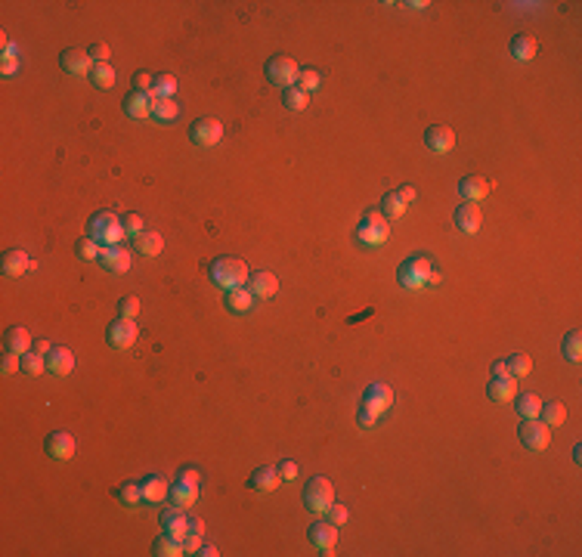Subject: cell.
<instances>
[{
	"label": "cell",
	"mask_w": 582,
	"mask_h": 557,
	"mask_svg": "<svg viewBox=\"0 0 582 557\" xmlns=\"http://www.w3.org/2000/svg\"><path fill=\"white\" fill-rule=\"evenodd\" d=\"M208 276H211V282L217 285V288H239V285L248 282V267L245 260H239V257H217V260H211V267H208Z\"/></svg>",
	"instance_id": "6da1fadb"
},
{
	"label": "cell",
	"mask_w": 582,
	"mask_h": 557,
	"mask_svg": "<svg viewBox=\"0 0 582 557\" xmlns=\"http://www.w3.org/2000/svg\"><path fill=\"white\" fill-rule=\"evenodd\" d=\"M391 403H393V390L387 387L384 381H375V384H369L365 387V394H363V409H359V424L363 427H372L378 421V415L384 409H391Z\"/></svg>",
	"instance_id": "7a4b0ae2"
},
{
	"label": "cell",
	"mask_w": 582,
	"mask_h": 557,
	"mask_svg": "<svg viewBox=\"0 0 582 557\" xmlns=\"http://www.w3.org/2000/svg\"><path fill=\"white\" fill-rule=\"evenodd\" d=\"M87 235L90 239H96L103 248H109V245H118L121 239H124V226H121V217L118 214H112V211H96L90 217V223H87Z\"/></svg>",
	"instance_id": "3957f363"
},
{
	"label": "cell",
	"mask_w": 582,
	"mask_h": 557,
	"mask_svg": "<svg viewBox=\"0 0 582 557\" xmlns=\"http://www.w3.org/2000/svg\"><path fill=\"white\" fill-rule=\"evenodd\" d=\"M198 480H202V474L196 468H183L168 487V498L180 508H192L198 502Z\"/></svg>",
	"instance_id": "277c9868"
},
{
	"label": "cell",
	"mask_w": 582,
	"mask_h": 557,
	"mask_svg": "<svg viewBox=\"0 0 582 557\" xmlns=\"http://www.w3.org/2000/svg\"><path fill=\"white\" fill-rule=\"evenodd\" d=\"M430 273H434V267H430V257L428 254H412L406 257L403 263H400L397 269V278L403 288H421V285H428Z\"/></svg>",
	"instance_id": "5b68a950"
},
{
	"label": "cell",
	"mask_w": 582,
	"mask_h": 557,
	"mask_svg": "<svg viewBox=\"0 0 582 557\" xmlns=\"http://www.w3.org/2000/svg\"><path fill=\"white\" fill-rule=\"evenodd\" d=\"M332 502H335V487L328 477H313V480H307V487H304V508L307 511L326 514Z\"/></svg>",
	"instance_id": "8992f818"
},
{
	"label": "cell",
	"mask_w": 582,
	"mask_h": 557,
	"mask_svg": "<svg viewBox=\"0 0 582 557\" xmlns=\"http://www.w3.org/2000/svg\"><path fill=\"white\" fill-rule=\"evenodd\" d=\"M387 235H391V223H387L378 211H365V217L359 220L356 239L363 242V245H384Z\"/></svg>",
	"instance_id": "52a82bcc"
},
{
	"label": "cell",
	"mask_w": 582,
	"mask_h": 557,
	"mask_svg": "<svg viewBox=\"0 0 582 557\" xmlns=\"http://www.w3.org/2000/svg\"><path fill=\"white\" fill-rule=\"evenodd\" d=\"M521 443L530 449V452H545L551 443V427L542 424L536 418H523L521 424Z\"/></svg>",
	"instance_id": "ba28073f"
},
{
	"label": "cell",
	"mask_w": 582,
	"mask_h": 557,
	"mask_svg": "<svg viewBox=\"0 0 582 557\" xmlns=\"http://www.w3.org/2000/svg\"><path fill=\"white\" fill-rule=\"evenodd\" d=\"M220 137H224V124H220L217 118H198V121H192V127H189V140L196 142L198 149L217 146Z\"/></svg>",
	"instance_id": "9c48e42d"
},
{
	"label": "cell",
	"mask_w": 582,
	"mask_h": 557,
	"mask_svg": "<svg viewBox=\"0 0 582 557\" xmlns=\"http://www.w3.org/2000/svg\"><path fill=\"white\" fill-rule=\"evenodd\" d=\"M298 75H300V68L291 56H272L267 62V77L272 84H279V87H294V84H298Z\"/></svg>",
	"instance_id": "30bf717a"
},
{
	"label": "cell",
	"mask_w": 582,
	"mask_h": 557,
	"mask_svg": "<svg viewBox=\"0 0 582 557\" xmlns=\"http://www.w3.org/2000/svg\"><path fill=\"white\" fill-rule=\"evenodd\" d=\"M136 334H140V328H136L133 319H121V316L106 328V341L115 350H131L136 344Z\"/></svg>",
	"instance_id": "8fae6325"
},
{
	"label": "cell",
	"mask_w": 582,
	"mask_h": 557,
	"mask_svg": "<svg viewBox=\"0 0 582 557\" xmlns=\"http://www.w3.org/2000/svg\"><path fill=\"white\" fill-rule=\"evenodd\" d=\"M161 526H164V533H168L170 539H177L180 545H183L186 533H189V517L183 514L180 505H170V508L161 511Z\"/></svg>",
	"instance_id": "7c38bea8"
},
{
	"label": "cell",
	"mask_w": 582,
	"mask_h": 557,
	"mask_svg": "<svg viewBox=\"0 0 582 557\" xmlns=\"http://www.w3.org/2000/svg\"><path fill=\"white\" fill-rule=\"evenodd\" d=\"M307 539L328 557L332 548H335V542H337V526L332 523V520H316V523L310 526V533H307Z\"/></svg>",
	"instance_id": "4fadbf2b"
},
{
	"label": "cell",
	"mask_w": 582,
	"mask_h": 557,
	"mask_svg": "<svg viewBox=\"0 0 582 557\" xmlns=\"http://www.w3.org/2000/svg\"><path fill=\"white\" fill-rule=\"evenodd\" d=\"M152 103H155V96L152 93H143V90H131L124 96V115L127 118H136V121H143V118H149L152 115Z\"/></svg>",
	"instance_id": "5bb4252c"
},
{
	"label": "cell",
	"mask_w": 582,
	"mask_h": 557,
	"mask_svg": "<svg viewBox=\"0 0 582 557\" xmlns=\"http://www.w3.org/2000/svg\"><path fill=\"white\" fill-rule=\"evenodd\" d=\"M425 142H428L430 152L446 155V152L456 149V133H452L446 124H434V127H428V131H425Z\"/></svg>",
	"instance_id": "9a60e30c"
},
{
	"label": "cell",
	"mask_w": 582,
	"mask_h": 557,
	"mask_svg": "<svg viewBox=\"0 0 582 557\" xmlns=\"http://www.w3.org/2000/svg\"><path fill=\"white\" fill-rule=\"evenodd\" d=\"M99 267L109 269V273H127L131 269V251L121 245H109L99 251Z\"/></svg>",
	"instance_id": "2e32d148"
},
{
	"label": "cell",
	"mask_w": 582,
	"mask_h": 557,
	"mask_svg": "<svg viewBox=\"0 0 582 557\" xmlns=\"http://www.w3.org/2000/svg\"><path fill=\"white\" fill-rule=\"evenodd\" d=\"M47 455L56 461H68L75 455V437L66 431H53L47 437Z\"/></svg>",
	"instance_id": "e0dca14e"
},
{
	"label": "cell",
	"mask_w": 582,
	"mask_h": 557,
	"mask_svg": "<svg viewBox=\"0 0 582 557\" xmlns=\"http://www.w3.org/2000/svg\"><path fill=\"white\" fill-rule=\"evenodd\" d=\"M44 362H47V371L50 375H59V378H66L71 369H75V353H71L68 347H53L50 353L44 356Z\"/></svg>",
	"instance_id": "ac0fdd59"
},
{
	"label": "cell",
	"mask_w": 582,
	"mask_h": 557,
	"mask_svg": "<svg viewBox=\"0 0 582 557\" xmlns=\"http://www.w3.org/2000/svg\"><path fill=\"white\" fill-rule=\"evenodd\" d=\"M486 394H490L493 403H511L517 396V378L511 375H502V378H490V384H486Z\"/></svg>",
	"instance_id": "d6986e66"
},
{
	"label": "cell",
	"mask_w": 582,
	"mask_h": 557,
	"mask_svg": "<svg viewBox=\"0 0 582 557\" xmlns=\"http://www.w3.org/2000/svg\"><path fill=\"white\" fill-rule=\"evenodd\" d=\"M0 269H3V276L19 278V276H25L28 269H31V260H28L25 251L10 248V251H3V257H0Z\"/></svg>",
	"instance_id": "ffe728a7"
},
{
	"label": "cell",
	"mask_w": 582,
	"mask_h": 557,
	"mask_svg": "<svg viewBox=\"0 0 582 557\" xmlns=\"http://www.w3.org/2000/svg\"><path fill=\"white\" fill-rule=\"evenodd\" d=\"M480 208H477V202H465V205H458L456 208V226L462 230L465 235H474L480 230Z\"/></svg>",
	"instance_id": "44dd1931"
},
{
	"label": "cell",
	"mask_w": 582,
	"mask_h": 557,
	"mask_svg": "<svg viewBox=\"0 0 582 557\" xmlns=\"http://www.w3.org/2000/svg\"><path fill=\"white\" fill-rule=\"evenodd\" d=\"M59 66H62V71H68V75H90L93 59L84 50H66V53L59 56Z\"/></svg>",
	"instance_id": "7402d4cb"
},
{
	"label": "cell",
	"mask_w": 582,
	"mask_h": 557,
	"mask_svg": "<svg viewBox=\"0 0 582 557\" xmlns=\"http://www.w3.org/2000/svg\"><path fill=\"white\" fill-rule=\"evenodd\" d=\"M248 291L254 297H261V301H267V297H272L279 291V278L272 273H267V269H263V273H254L248 278Z\"/></svg>",
	"instance_id": "603a6c76"
},
{
	"label": "cell",
	"mask_w": 582,
	"mask_h": 557,
	"mask_svg": "<svg viewBox=\"0 0 582 557\" xmlns=\"http://www.w3.org/2000/svg\"><path fill=\"white\" fill-rule=\"evenodd\" d=\"M3 350H6V353H13V356L28 353V350H31V334H28L25 328H19V325L6 328V334H3Z\"/></svg>",
	"instance_id": "cb8c5ba5"
},
{
	"label": "cell",
	"mask_w": 582,
	"mask_h": 557,
	"mask_svg": "<svg viewBox=\"0 0 582 557\" xmlns=\"http://www.w3.org/2000/svg\"><path fill=\"white\" fill-rule=\"evenodd\" d=\"M140 489H143V505H158V502L168 498V483H164L161 477H155V474L143 477Z\"/></svg>",
	"instance_id": "d4e9b609"
},
{
	"label": "cell",
	"mask_w": 582,
	"mask_h": 557,
	"mask_svg": "<svg viewBox=\"0 0 582 557\" xmlns=\"http://www.w3.org/2000/svg\"><path fill=\"white\" fill-rule=\"evenodd\" d=\"M279 483H282V477H279L276 468H257L254 474L248 477V487L254 492H272Z\"/></svg>",
	"instance_id": "484cf974"
},
{
	"label": "cell",
	"mask_w": 582,
	"mask_h": 557,
	"mask_svg": "<svg viewBox=\"0 0 582 557\" xmlns=\"http://www.w3.org/2000/svg\"><path fill=\"white\" fill-rule=\"evenodd\" d=\"M224 304H226L229 313H251V306H254V295H251L245 285H239V288H229L226 291Z\"/></svg>",
	"instance_id": "4316f807"
},
{
	"label": "cell",
	"mask_w": 582,
	"mask_h": 557,
	"mask_svg": "<svg viewBox=\"0 0 582 557\" xmlns=\"http://www.w3.org/2000/svg\"><path fill=\"white\" fill-rule=\"evenodd\" d=\"M458 192H462L465 202H480L490 192V180H483V177H465V180H458Z\"/></svg>",
	"instance_id": "83f0119b"
},
{
	"label": "cell",
	"mask_w": 582,
	"mask_h": 557,
	"mask_svg": "<svg viewBox=\"0 0 582 557\" xmlns=\"http://www.w3.org/2000/svg\"><path fill=\"white\" fill-rule=\"evenodd\" d=\"M152 118L161 121V124H168V121H177L180 118V105L174 96H155L152 103Z\"/></svg>",
	"instance_id": "f1b7e54d"
},
{
	"label": "cell",
	"mask_w": 582,
	"mask_h": 557,
	"mask_svg": "<svg viewBox=\"0 0 582 557\" xmlns=\"http://www.w3.org/2000/svg\"><path fill=\"white\" fill-rule=\"evenodd\" d=\"M133 248L140 254H146V257H155V254H161V248H164V239L158 232H149V230H143L140 235L133 239Z\"/></svg>",
	"instance_id": "f546056e"
},
{
	"label": "cell",
	"mask_w": 582,
	"mask_h": 557,
	"mask_svg": "<svg viewBox=\"0 0 582 557\" xmlns=\"http://www.w3.org/2000/svg\"><path fill=\"white\" fill-rule=\"evenodd\" d=\"M536 40L530 38V34H517V38L511 40V56L514 59H521V62H530L536 56Z\"/></svg>",
	"instance_id": "4dcf8cb0"
},
{
	"label": "cell",
	"mask_w": 582,
	"mask_h": 557,
	"mask_svg": "<svg viewBox=\"0 0 582 557\" xmlns=\"http://www.w3.org/2000/svg\"><path fill=\"white\" fill-rule=\"evenodd\" d=\"M90 81H93V87L109 90L112 84H115V68L109 66V62H93V68H90Z\"/></svg>",
	"instance_id": "1f68e13d"
},
{
	"label": "cell",
	"mask_w": 582,
	"mask_h": 557,
	"mask_svg": "<svg viewBox=\"0 0 582 557\" xmlns=\"http://www.w3.org/2000/svg\"><path fill=\"white\" fill-rule=\"evenodd\" d=\"M514 409L521 418H539V409H542V403H539L536 394H517L514 396Z\"/></svg>",
	"instance_id": "d6a6232c"
},
{
	"label": "cell",
	"mask_w": 582,
	"mask_h": 557,
	"mask_svg": "<svg viewBox=\"0 0 582 557\" xmlns=\"http://www.w3.org/2000/svg\"><path fill=\"white\" fill-rule=\"evenodd\" d=\"M152 554L155 557H180V554H183V545H180L177 539H170L168 533H161L152 542Z\"/></svg>",
	"instance_id": "836d02e7"
},
{
	"label": "cell",
	"mask_w": 582,
	"mask_h": 557,
	"mask_svg": "<svg viewBox=\"0 0 582 557\" xmlns=\"http://www.w3.org/2000/svg\"><path fill=\"white\" fill-rule=\"evenodd\" d=\"M403 211H406V205H403V198H400L397 192H387V195L381 198V217H384V220L403 217Z\"/></svg>",
	"instance_id": "e575fe53"
},
{
	"label": "cell",
	"mask_w": 582,
	"mask_h": 557,
	"mask_svg": "<svg viewBox=\"0 0 582 557\" xmlns=\"http://www.w3.org/2000/svg\"><path fill=\"white\" fill-rule=\"evenodd\" d=\"M539 415H542V424H548V427H558V424H564V418H567V409H564V403H542V409H539Z\"/></svg>",
	"instance_id": "d590c367"
},
{
	"label": "cell",
	"mask_w": 582,
	"mask_h": 557,
	"mask_svg": "<svg viewBox=\"0 0 582 557\" xmlns=\"http://www.w3.org/2000/svg\"><path fill=\"white\" fill-rule=\"evenodd\" d=\"M560 353H564L570 362H579V356H582V334L579 332L564 334V341H560Z\"/></svg>",
	"instance_id": "8d00e7d4"
},
{
	"label": "cell",
	"mask_w": 582,
	"mask_h": 557,
	"mask_svg": "<svg viewBox=\"0 0 582 557\" xmlns=\"http://www.w3.org/2000/svg\"><path fill=\"white\" fill-rule=\"evenodd\" d=\"M530 371H533V359H530L527 353H514L511 359H508V375L517 378V381H521V378H527Z\"/></svg>",
	"instance_id": "74e56055"
},
{
	"label": "cell",
	"mask_w": 582,
	"mask_h": 557,
	"mask_svg": "<svg viewBox=\"0 0 582 557\" xmlns=\"http://www.w3.org/2000/svg\"><path fill=\"white\" fill-rule=\"evenodd\" d=\"M118 502L124 505V508H136V505H143V489H140V483H121Z\"/></svg>",
	"instance_id": "f35d334b"
},
{
	"label": "cell",
	"mask_w": 582,
	"mask_h": 557,
	"mask_svg": "<svg viewBox=\"0 0 582 557\" xmlns=\"http://www.w3.org/2000/svg\"><path fill=\"white\" fill-rule=\"evenodd\" d=\"M99 242L96 239H90V235H84V239H78L75 242V254L81 257V260H99Z\"/></svg>",
	"instance_id": "ab89813d"
},
{
	"label": "cell",
	"mask_w": 582,
	"mask_h": 557,
	"mask_svg": "<svg viewBox=\"0 0 582 557\" xmlns=\"http://www.w3.org/2000/svg\"><path fill=\"white\" fill-rule=\"evenodd\" d=\"M282 103H285V109L300 112V109H307V93L300 87H285L282 90Z\"/></svg>",
	"instance_id": "60d3db41"
},
{
	"label": "cell",
	"mask_w": 582,
	"mask_h": 557,
	"mask_svg": "<svg viewBox=\"0 0 582 557\" xmlns=\"http://www.w3.org/2000/svg\"><path fill=\"white\" fill-rule=\"evenodd\" d=\"M44 369H47V362H44V356H41V353H22V375L38 378Z\"/></svg>",
	"instance_id": "b9f144b4"
},
{
	"label": "cell",
	"mask_w": 582,
	"mask_h": 557,
	"mask_svg": "<svg viewBox=\"0 0 582 557\" xmlns=\"http://www.w3.org/2000/svg\"><path fill=\"white\" fill-rule=\"evenodd\" d=\"M174 90H177V77L174 75H158L155 77V84H152V96H174Z\"/></svg>",
	"instance_id": "7bdbcfd3"
},
{
	"label": "cell",
	"mask_w": 582,
	"mask_h": 557,
	"mask_svg": "<svg viewBox=\"0 0 582 557\" xmlns=\"http://www.w3.org/2000/svg\"><path fill=\"white\" fill-rule=\"evenodd\" d=\"M319 81H322L319 71H316V68H304V71L298 75V84H294V87H300L304 93H310V90L319 87Z\"/></svg>",
	"instance_id": "ee69618b"
},
{
	"label": "cell",
	"mask_w": 582,
	"mask_h": 557,
	"mask_svg": "<svg viewBox=\"0 0 582 557\" xmlns=\"http://www.w3.org/2000/svg\"><path fill=\"white\" fill-rule=\"evenodd\" d=\"M136 313H140V301H136L133 295L121 297V301H118V316H121V319H133Z\"/></svg>",
	"instance_id": "f6af8a7d"
},
{
	"label": "cell",
	"mask_w": 582,
	"mask_h": 557,
	"mask_svg": "<svg viewBox=\"0 0 582 557\" xmlns=\"http://www.w3.org/2000/svg\"><path fill=\"white\" fill-rule=\"evenodd\" d=\"M121 226H124L127 235H133V239H136V235L143 232V217H140V214H124V217H121Z\"/></svg>",
	"instance_id": "bcb514c9"
},
{
	"label": "cell",
	"mask_w": 582,
	"mask_h": 557,
	"mask_svg": "<svg viewBox=\"0 0 582 557\" xmlns=\"http://www.w3.org/2000/svg\"><path fill=\"white\" fill-rule=\"evenodd\" d=\"M326 514H328V520H332L335 526H344V523H347V517H350V511L344 508V505H335V502L328 505V511H326Z\"/></svg>",
	"instance_id": "7dc6e473"
},
{
	"label": "cell",
	"mask_w": 582,
	"mask_h": 557,
	"mask_svg": "<svg viewBox=\"0 0 582 557\" xmlns=\"http://www.w3.org/2000/svg\"><path fill=\"white\" fill-rule=\"evenodd\" d=\"M0 371H3V375H13V371H22V356L6 353V356H3V362H0Z\"/></svg>",
	"instance_id": "c3c4849f"
},
{
	"label": "cell",
	"mask_w": 582,
	"mask_h": 557,
	"mask_svg": "<svg viewBox=\"0 0 582 557\" xmlns=\"http://www.w3.org/2000/svg\"><path fill=\"white\" fill-rule=\"evenodd\" d=\"M152 84H155V77H152V75H146V71H136V75H133V90L152 93Z\"/></svg>",
	"instance_id": "681fc988"
},
{
	"label": "cell",
	"mask_w": 582,
	"mask_h": 557,
	"mask_svg": "<svg viewBox=\"0 0 582 557\" xmlns=\"http://www.w3.org/2000/svg\"><path fill=\"white\" fill-rule=\"evenodd\" d=\"M87 56H90L93 62H109L112 50H109V44H93V47L87 50Z\"/></svg>",
	"instance_id": "f907efd6"
},
{
	"label": "cell",
	"mask_w": 582,
	"mask_h": 557,
	"mask_svg": "<svg viewBox=\"0 0 582 557\" xmlns=\"http://www.w3.org/2000/svg\"><path fill=\"white\" fill-rule=\"evenodd\" d=\"M279 477H282V480H294V477H298V464H294L291 459H285V461H279Z\"/></svg>",
	"instance_id": "816d5d0a"
},
{
	"label": "cell",
	"mask_w": 582,
	"mask_h": 557,
	"mask_svg": "<svg viewBox=\"0 0 582 557\" xmlns=\"http://www.w3.org/2000/svg\"><path fill=\"white\" fill-rule=\"evenodd\" d=\"M198 548H202V535L186 533V539H183V554H196Z\"/></svg>",
	"instance_id": "f5cc1de1"
},
{
	"label": "cell",
	"mask_w": 582,
	"mask_h": 557,
	"mask_svg": "<svg viewBox=\"0 0 582 557\" xmlns=\"http://www.w3.org/2000/svg\"><path fill=\"white\" fill-rule=\"evenodd\" d=\"M397 195L403 198V205H412V202H415V189H412V186H403V189H400Z\"/></svg>",
	"instance_id": "db71d44e"
},
{
	"label": "cell",
	"mask_w": 582,
	"mask_h": 557,
	"mask_svg": "<svg viewBox=\"0 0 582 557\" xmlns=\"http://www.w3.org/2000/svg\"><path fill=\"white\" fill-rule=\"evenodd\" d=\"M189 533L205 535V520H202V517H192V520H189Z\"/></svg>",
	"instance_id": "11a10c76"
},
{
	"label": "cell",
	"mask_w": 582,
	"mask_h": 557,
	"mask_svg": "<svg viewBox=\"0 0 582 557\" xmlns=\"http://www.w3.org/2000/svg\"><path fill=\"white\" fill-rule=\"evenodd\" d=\"M493 375H495V378H502V375H508V362H505V359H499V362H493Z\"/></svg>",
	"instance_id": "9f6ffc18"
},
{
	"label": "cell",
	"mask_w": 582,
	"mask_h": 557,
	"mask_svg": "<svg viewBox=\"0 0 582 557\" xmlns=\"http://www.w3.org/2000/svg\"><path fill=\"white\" fill-rule=\"evenodd\" d=\"M3 59H16V47H13V40L3 38Z\"/></svg>",
	"instance_id": "6f0895ef"
},
{
	"label": "cell",
	"mask_w": 582,
	"mask_h": 557,
	"mask_svg": "<svg viewBox=\"0 0 582 557\" xmlns=\"http://www.w3.org/2000/svg\"><path fill=\"white\" fill-rule=\"evenodd\" d=\"M196 554H198V557H217L220 551H217V548H214V545H202V548H198Z\"/></svg>",
	"instance_id": "680465c9"
},
{
	"label": "cell",
	"mask_w": 582,
	"mask_h": 557,
	"mask_svg": "<svg viewBox=\"0 0 582 557\" xmlns=\"http://www.w3.org/2000/svg\"><path fill=\"white\" fill-rule=\"evenodd\" d=\"M34 350H38L41 356H47L50 350H53V344H50V341H38V344H34Z\"/></svg>",
	"instance_id": "91938a15"
},
{
	"label": "cell",
	"mask_w": 582,
	"mask_h": 557,
	"mask_svg": "<svg viewBox=\"0 0 582 557\" xmlns=\"http://www.w3.org/2000/svg\"><path fill=\"white\" fill-rule=\"evenodd\" d=\"M16 71V59H3V75H13Z\"/></svg>",
	"instance_id": "94428289"
}]
</instances>
